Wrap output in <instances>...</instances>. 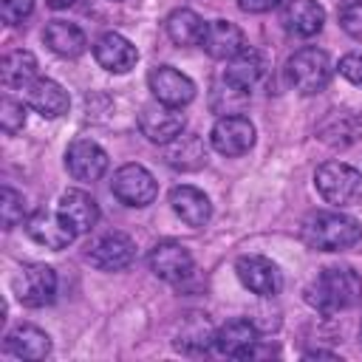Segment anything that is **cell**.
<instances>
[{
  "label": "cell",
  "mask_w": 362,
  "mask_h": 362,
  "mask_svg": "<svg viewBox=\"0 0 362 362\" xmlns=\"http://www.w3.org/2000/svg\"><path fill=\"white\" fill-rule=\"evenodd\" d=\"M206 25H209V23H204L201 14H195L192 8H175V11H170L167 20H164L167 37H170L175 45H181V48L201 45V42H204V34H206Z\"/></svg>",
  "instance_id": "24"
},
{
  "label": "cell",
  "mask_w": 362,
  "mask_h": 362,
  "mask_svg": "<svg viewBox=\"0 0 362 362\" xmlns=\"http://www.w3.org/2000/svg\"><path fill=\"white\" fill-rule=\"evenodd\" d=\"M339 25L345 34L362 40V3H348L339 11Z\"/></svg>",
  "instance_id": "33"
},
{
  "label": "cell",
  "mask_w": 362,
  "mask_h": 362,
  "mask_svg": "<svg viewBox=\"0 0 362 362\" xmlns=\"http://www.w3.org/2000/svg\"><path fill=\"white\" fill-rule=\"evenodd\" d=\"M215 348L223 356H252V351L257 348V325L249 320H229L215 331Z\"/></svg>",
  "instance_id": "17"
},
{
  "label": "cell",
  "mask_w": 362,
  "mask_h": 362,
  "mask_svg": "<svg viewBox=\"0 0 362 362\" xmlns=\"http://www.w3.org/2000/svg\"><path fill=\"white\" fill-rule=\"evenodd\" d=\"M325 23V11L317 0H288L283 6V25L297 37H314Z\"/></svg>",
  "instance_id": "23"
},
{
  "label": "cell",
  "mask_w": 362,
  "mask_h": 362,
  "mask_svg": "<svg viewBox=\"0 0 362 362\" xmlns=\"http://www.w3.org/2000/svg\"><path fill=\"white\" fill-rule=\"evenodd\" d=\"M37 76V57L25 48L8 51L0 62V79L6 88H28Z\"/></svg>",
  "instance_id": "27"
},
{
  "label": "cell",
  "mask_w": 362,
  "mask_h": 362,
  "mask_svg": "<svg viewBox=\"0 0 362 362\" xmlns=\"http://www.w3.org/2000/svg\"><path fill=\"white\" fill-rule=\"evenodd\" d=\"M359 337H362V325H359Z\"/></svg>",
  "instance_id": "37"
},
{
  "label": "cell",
  "mask_w": 362,
  "mask_h": 362,
  "mask_svg": "<svg viewBox=\"0 0 362 362\" xmlns=\"http://www.w3.org/2000/svg\"><path fill=\"white\" fill-rule=\"evenodd\" d=\"M0 124H3V130H6L8 136L20 133V130L25 127V105L17 102V99L3 96V99H0Z\"/></svg>",
  "instance_id": "31"
},
{
  "label": "cell",
  "mask_w": 362,
  "mask_h": 362,
  "mask_svg": "<svg viewBox=\"0 0 362 362\" xmlns=\"http://www.w3.org/2000/svg\"><path fill=\"white\" fill-rule=\"evenodd\" d=\"M303 238L311 249L342 252V249H351L362 238V226L356 218H351L345 212H317L305 221Z\"/></svg>",
  "instance_id": "2"
},
{
  "label": "cell",
  "mask_w": 362,
  "mask_h": 362,
  "mask_svg": "<svg viewBox=\"0 0 362 362\" xmlns=\"http://www.w3.org/2000/svg\"><path fill=\"white\" fill-rule=\"evenodd\" d=\"M164 161L173 167V170H201L206 164V147L201 141V136H192V133H181L175 136L173 141L164 144Z\"/></svg>",
  "instance_id": "21"
},
{
  "label": "cell",
  "mask_w": 362,
  "mask_h": 362,
  "mask_svg": "<svg viewBox=\"0 0 362 362\" xmlns=\"http://www.w3.org/2000/svg\"><path fill=\"white\" fill-rule=\"evenodd\" d=\"M362 300V277L354 269H325L305 288V303L322 314H337Z\"/></svg>",
  "instance_id": "1"
},
{
  "label": "cell",
  "mask_w": 362,
  "mask_h": 362,
  "mask_svg": "<svg viewBox=\"0 0 362 362\" xmlns=\"http://www.w3.org/2000/svg\"><path fill=\"white\" fill-rule=\"evenodd\" d=\"M147 85L158 102L173 107H184L195 99V82L187 74L175 71L173 65H156L147 76Z\"/></svg>",
  "instance_id": "11"
},
{
  "label": "cell",
  "mask_w": 362,
  "mask_h": 362,
  "mask_svg": "<svg viewBox=\"0 0 362 362\" xmlns=\"http://www.w3.org/2000/svg\"><path fill=\"white\" fill-rule=\"evenodd\" d=\"M240 11H249V14H263V11H272L274 6H280V0H238Z\"/></svg>",
  "instance_id": "35"
},
{
  "label": "cell",
  "mask_w": 362,
  "mask_h": 362,
  "mask_svg": "<svg viewBox=\"0 0 362 362\" xmlns=\"http://www.w3.org/2000/svg\"><path fill=\"white\" fill-rule=\"evenodd\" d=\"M314 184H317V192L334 206H348L362 198V173L345 161L320 164L314 173Z\"/></svg>",
  "instance_id": "3"
},
{
  "label": "cell",
  "mask_w": 362,
  "mask_h": 362,
  "mask_svg": "<svg viewBox=\"0 0 362 362\" xmlns=\"http://www.w3.org/2000/svg\"><path fill=\"white\" fill-rule=\"evenodd\" d=\"M14 294L28 308H42L57 297V272L45 263H25L14 277Z\"/></svg>",
  "instance_id": "6"
},
{
  "label": "cell",
  "mask_w": 362,
  "mask_h": 362,
  "mask_svg": "<svg viewBox=\"0 0 362 362\" xmlns=\"http://www.w3.org/2000/svg\"><path fill=\"white\" fill-rule=\"evenodd\" d=\"M23 212H25V201L23 195L14 189V187H3L0 192V218H3V229H14L20 221H23Z\"/></svg>",
  "instance_id": "30"
},
{
  "label": "cell",
  "mask_w": 362,
  "mask_h": 362,
  "mask_svg": "<svg viewBox=\"0 0 362 362\" xmlns=\"http://www.w3.org/2000/svg\"><path fill=\"white\" fill-rule=\"evenodd\" d=\"M45 3H48L51 8H57V11H59V8H68V6H74L76 0H45Z\"/></svg>",
  "instance_id": "36"
},
{
  "label": "cell",
  "mask_w": 362,
  "mask_h": 362,
  "mask_svg": "<svg viewBox=\"0 0 362 362\" xmlns=\"http://www.w3.org/2000/svg\"><path fill=\"white\" fill-rule=\"evenodd\" d=\"M209 141L221 156H243L255 144V124L240 113L221 116L209 130Z\"/></svg>",
  "instance_id": "9"
},
{
  "label": "cell",
  "mask_w": 362,
  "mask_h": 362,
  "mask_svg": "<svg viewBox=\"0 0 362 362\" xmlns=\"http://www.w3.org/2000/svg\"><path fill=\"white\" fill-rule=\"evenodd\" d=\"M57 212L68 221V226H71L76 235L90 232V229L96 226V221H99V204H96L93 195L85 192V189H65V192L59 195Z\"/></svg>",
  "instance_id": "16"
},
{
  "label": "cell",
  "mask_w": 362,
  "mask_h": 362,
  "mask_svg": "<svg viewBox=\"0 0 362 362\" xmlns=\"http://www.w3.org/2000/svg\"><path fill=\"white\" fill-rule=\"evenodd\" d=\"M136 257V243L130 235L124 232H107L102 238H96L88 246V260L90 266L102 269V272H119L127 269Z\"/></svg>",
  "instance_id": "10"
},
{
  "label": "cell",
  "mask_w": 362,
  "mask_h": 362,
  "mask_svg": "<svg viewBox=\"0 0 362 362\" xmlns=\"http://www.w3.org/2000/svg\"><path fill=\"white\" fill-rule=\"evenodd\" d=\"M110 189L127 206H147L158 195V184H156L153 173L147 167H141V164H122L113 173Z\"/></svg>",
  "instance_id": "5"
},
{
  "label": "cell",
  "mask_w": 362,
  "mask_h": 362,
  "mask_svg": "<svg viewBox=\"0 0 362 362\" xmlns=\"http://www.w3.org/2000/svg\"><path fill=\"white\" fill-rule=\"evenodd\" d=\"M209 105H212V110L221 113V116H235V113H240V110L249 105V90L221 76V82L212 88Z\"/></svg>",
  "instance_id": "29"
},
{
  "label": "cell",
  "mask_w": 362,
  "mask_h": 362,
  "mask_svg": "<svg viewBox=\"0 0 362 362\" xmlns=\"http://www.w3.org/2000/svg\"><path fill=\"white\" fill-rule=\"evenodd\" d=\"M139 130L156 141V144H167L173 141L175 136L184 133V113L173 105H164V102H147L141 105L139 110Z\"/></svg>",
  "instance_id": "8"
},
{
  "label": "cell",
  "mask_w": 362,
  "mask_h": 362,
  "mask_svg": "<svg viewBox=\"0 0 362 362\" xmlns=\"http://www.w3.org/2000/svg\"><path fill=\"white\" fill-rule=\"evenodd\" d=\"M93 57H96V62H99L105 71H110V74H127V71L136 68V62H139L136 45H133L127 37L116 34V31H107V34H102V37L93 42Z\"/></svg>",
  "instance_id": "15"
},
{
  "label": "cell",
  "mask_w": 362,
  "mask_h": 362,
  "mask_svg": "<svg viewBox=\"0 0 362 362\" xmlns=\"http://www.w3.org/2000/svg\"><path fill=\"white\" fill-rule=\"evenodd\" d=\"M34 11V0H0V17L8 25H20Z\"/></svg>",
  "instance_id": "32"
},
{
  "label": "cell",
  "mask_w": 362,
  "mask_h": 362,
  "mask_svg": "<svg viewBox=\"0 0 362 362\" xmlns=\"http://www.w3.org/2000/svg\"><path fill=\"white\" fill-rule=\"evenodd\" d=\"M173 345H175V351L195 356V354H204L209 345H215V334H212V328H209V322L204 317H192V320H187L181 325V331H178Z\"/></svg>",
  "instance_id": "28"
},
{
  "label": "cell",
  "mask_w": 362,
  "mask_h": 362,
  "mask_svg": "<svg viewBox=\"0 0 362 362\" xmlns=\"http://www.w3.org/2000/svg\"><path fill=\"white\" fill-rule=\"evenodd\" d=\"M263 71H266V57L257 48H249L246 45L240 54H235L229 59V65L223 71V79H229V82H235V85H240V88L249 90L263 76Z\"/></svg>",
  "instance_id": "26"
},
{
  "label": "cell",
  "mask_w": 362,
  "mask_h": 362,
  "mask_svg": "<svg viewBox=\"0 0 362 362\" xmlns=\"http://www.w3.org/2000/svg\"><path fill=\"white\" fill-rule=\"evenodd\" d=\"M25 232L34 243L45 246V249H65L76 232L68 226V221L59 215V212H48V209H37L25 218Z\"/></svg>",
  "instance_id": "13"
},
{
  "label": "cell",
  "mask_w": 362,
  "mask_h": 362,
  "mask_svg": "<svg viewBox=\"0 0 362 362\" xmlns=\"http://www.w3.org/2000/svg\"><path fill=\"white\" fill-rule=\"evenodd\" d=\"M65 167L76 181H96L107 170V153L90 139H76L65 150Z\"/></svg>",
  "instance_id": "14"
},
{
  "label": "cell",
  "mask_w": 362,
  "mask_h": 362,
  "mask_svg": "<svg viewBox=\"0 0 362 362\" xmlns=\"http://www.w3.org/2000/svg\"><path fill=\"white\" fill-rule=\"evenodd\" d=\"M286 74H288V82L297 93L303 96H311V93H320L328 79H331V59L322 48H300L288 57L286 62Z\"/></svg>",
  "instance_id": "4"
},
{
  "label": "cell",
  "mask_w": 362,
  "mask_h": 362,
  "mask_svg": "<svg viewBox=\"0 0 362 362\" xmlns=\"http://www.w3.org/2000/svg\"><path fill=\"white\" fill-rule=\"evenodd\" d=\"M201 48L212 57V59H232L235 54H240L246 48V37L243 31L229 23V20H215L206 25V34H204V42Z\"/></svg>",
  "instance_id": "18"
},
{
  "label": "cell",
  "mask_w": 362,
  "mask_h": 362,
  "mask_svg": "<svg viewBox=\"0 0 362 362\" xmlns=\"http://www.w3.org/2000/svg\"><path fill=\"white\" fill-rule=\"evenodd\" d=\"M170 206L173 212L187 223V226H204L209 218H212V204L209 198L198 189V187H189V184H181V187H173L170 192Z\"/></svg>",
  "instance_id": "19"
},
{
  "label": "cell",
  "mask_w": 362,
  "mask_h": 362,
  "mask_svg": "<svg viewBox=\"0 0 362 362\" xmlns=\"http://www.w3.org/2000/svg\"><path fill=\"white\" fill-rule=\"evenodd\" d=\"M339 74H342L351 85L362 88V54H345V57L339 59Z\"/></svg>",
  "instance_id": "34"
},
{
  "label": "cell",
  "mask_w": 362,
  "mask_h": 362,
  "mask_svg": "<svg viewBox=\"0 0 362 362\" xmlns=\"http://www.w3.org/2000/svg\"><path fill=\"white\" fill-rule=\"evenodd\" d=\"M42 40H45V45H48L54 54L68 57V59L79 57V54L88 48V40H85L82 28L74 25V23H65V20H51V23L45 25V31H42Z\"/></svg>",
  "instance_id": "25"
},
{
  "label": "cell",
  "mask_w": 362,
  "mask_h": 362,
  "mask_svg": "<svg viewBox=\"0 0 362 362\" xmlns=\"http://www.w3.org/2000/svg\"><path fill=\"white\" fill-rule=\"evenodd\" d=\"M150 272L158 277V280H167V283H178L184 280L189 272H192V255L184 243L178 240H161L153 246L150 257Z\"/></svg>",
  "instance_id": "12"
},
{
  "label": "cell",
  "mask_w": 362,
  "mask_h": 362,
  "mask_svg": "<svg viewBox=\"0 0 362 362\" xmlns=\"http://www.w3.org/2000/svg\"><path fill=\"white\" fill-rule=\"evenodd\" d=\"M25 99L42 119H57V116L68 113V105H71L68 90L54 79H34L25 88Z\"/></svg>",
  "instance_id": "20"
},
{
  "label": "cell",
  "mask_w": 362,
  "mask_h": 362,
  "mask_svg": "<svg viewBox=\"0 0 362 362\" xmlns=\"http://www.w3.org/2000/svg\"><path fill=\"white\" fill-rule=\"evenodd\" d=\"M6 351L17 359H45L51 354V337L37 325H17L6 337Z\"/></svg>",
  "instance_id": "22"
},
{
  "label": "cell",
  "mask_w": 362,
  "mask_h": 362,
  "mask_svg": "<svg viewBox=\"0 0 362 362\" xmlns=\"http://www.w3.org/2000/svg\"><path fill=\"white\" fill-rule=\"evenodd\" d=\"M235 274L257 297H277L283 288V274L277 263H272L263 255H240L235 263Z\"/></svg>",
  "instance_id": "7"
}]
</instances>
